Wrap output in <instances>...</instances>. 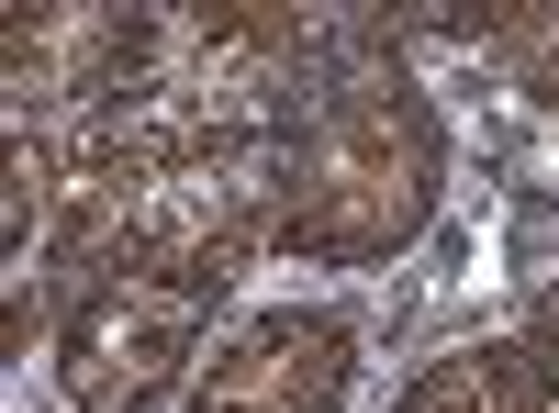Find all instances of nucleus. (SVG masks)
Listing matches in <instances>:
<instances>
[{"instance_id": "f257e3e1", "label": "nucleus", "mask_w": 559, "mask_h": 413, "mask_svg": "<svg viewBox=\"0 0 559 413\" xmlns=\"http://www.w3.org/2000/svg\"><path fill=\"white\" fill-rule=\"evenodd\" d=\"M426 212V123L392 78H347L292 146V235L302 246H381Z\"/></svg>"}, {"instance_id": "f03ea898", "label": "nucleus", "mask_w": 559, "mask_h": 413, "mask_svg": "<svg viewBox=\"0 0 559 413\" xmlns=\"http://www.w3.org/2000/svg\"><path fill=\"white\" fill-rule=\"evenodd\" d=\"M224 280H157V268H90V302L68 325V402L79 413H146L168 369L202 336V302Z\"/></svg>"}, {"instance_id": "7ed1b4c3", "label": "nucleus", "mask_w": 559, "mask_h": 413, "mask_svg": "<svg viewBox=\"0 0 559 413\" xmlns=\"http://www.w3.org/2000/svg\"><path fill=\"white\" fill-rule=\"evenodd\" d=\"M347 402V336L324 313H269L202 369L191 413H336Z\"/></svg>"}]
</instances>
